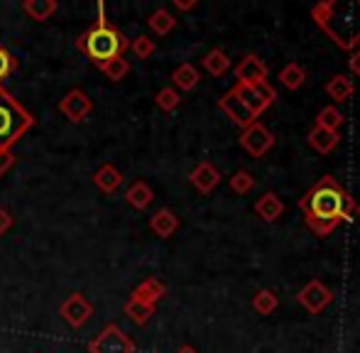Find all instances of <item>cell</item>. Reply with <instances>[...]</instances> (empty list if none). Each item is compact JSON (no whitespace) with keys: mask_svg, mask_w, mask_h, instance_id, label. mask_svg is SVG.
<instances>
[{"mask_svg":"<svg viewBox=\"0 0 360 353\" xmlns=\"http://www.w3.org/2000/svg\"><path fill=\"white\" fill-rule=\"evenodd\" d=\"M125 201H128L133 209L145 211L147 206L155 201V191H152V186L147 184V181L138 179V181H133L128 189H125Z\"/></svg>","mask_w":360,"mask_h":353,"instance_id":"ac0fdd59","label":"cell"},{"mask_svg":"<svg viewBox=\"0 0 360 353\" xmlns=\"http://www.w3.org/2000/svg\"><path fill=\"white\" fill-rule=\"evenodd\" d=\"M59 110H62V115L67 120H72V123H81V120H86L91 115L94 103H91V98H89L86 91L72 89L62 101H59Z\"/></svg>","mask_w":360,"mask_h":353,"instance_id":"30bf717a","label":"cell"},{"mask_svg":"<svg viewBox=\"0 0 360 353\" xmlns=\"http://www.w3.org/2000/svg\"><path fill=\"white\" fill-rule=\"evenodd\" d=\"M123 312H125V316L133 321V324L145 326L147 321H150V316L155 314V307L143 304V302H138V300H128V302H125V307H123Z\"/></svg>","mask_w":360,"mask_h":353,"instance_id":"d4e9b609","label":"cell"},{"mask_svg":"<svg viewBox=\"0 0 360 353\" xmlns=\"http://www.w3.org/2000/svg\"><path fill=\"white\" fill-rule=\"evenodd\" d=\"M128 49L138 59H150L152 54H155V42H152V39L147 37V34H140V37H135L133 42L128 44Z\"/></svg>","mask_w":360,"mask_h":353,"instance_id":"4dcf8cb0","label":"cell"},{"mask_svg":"<svg viewBox=\"0 0 360 353\" xmlns=\"http://www.w3.org/2000/svg\"><path fill=\"white\" fill-rule=\"evenodd\" d=\"M150 231L157 238H172L179 231V216L172 209H160L150 216Z\"/></svg>","mask_w":360,"mask_h":353,"instance_id":"4fadbf2b","label":"cell"},{"mask_svg":"<svg viewBox=\"0 0 360 353\" xmlns=\"http://www.w3.org/2000/svg\"><path fill=\"white\" fill-rule=\"evenodd\" d=\"M89 353H135V344L118 324H108L89 341Z\"/></svg>","mask_w":360,"mask_h":353,"instance_id":"277c9868","label":"cell"},{"mask_svg":"<svg viewBox=\"0 0 360 353\" xmlns=\"http://www.w3.org/2000/svg\"><path fill=\"white\" fill-rule=\"evenodd\" d=\"M59 314H62V319L67 321L69 326L81 329V326L91 319V314H94V304H91L81 292H72V295L62 302V307H59Z\"/></svg>","mask_w":360,"mask_h":353,"instance_id":"9c48e42d","label":"cell"},{"mask_svg":"<svg viewBox=\"0 0 360 353\" xmlns=\"http://www.w3.org/2000/svg\"><path fill=\"white\" fill-rule=\"evenodd\" d=\"M10 165H13V155H10V150H0V176L8 172Z\"/></svg>","mask_w":360,"mask_h":353,"instance_id":"836d02e7","label":"cell"},{"mask_svg":"<svg viewBox=\"0 0 360 353\" xmlns=\"http://www.w3.org/2000/svg\"><path fill=\"white\" fill-rule=\"evenodd\" d=\"M236 79L240 86H252V84L267 82V64L257 54H245L236 67Z\"/></svg>","mask_w":360,"mask_h":353,"instance_id":"8fae6325","label":"cell"},{"mask_svg":"<svg viewBox=\"0 0 360 353\" xmlns=\"http://www.w3.org/2000/svg\"><path fill=\"white\" fill-rule=\"evenodd\" d=\"M236 91L240 94V98L245 101V105L252 110L255 115H260L262 110H267L277 98V91L272 84L262 82V84H252V86H240L236 84Z\"/></svg>","mask_w":360,"mask_h":353,"instance_id":"ba28073f","label":"cell"},{"mask_svg":"<svg viewBox=\"0 0 360 353\" xmlns=\"http://www.w3.org/2000/svg\"><path fill=\"white\" fill-rule=\"evenodd\" d=\"M353 211H356V216H358V219H360V204H356V206H353Z\"/></svg>","mask_w":360,"mask_h":353,"instance_id":"74e56055","label":"cell"},{"mask_svg":"<svg viewBox=\"0 0 360 353\" xmlns=\"http://www.w3.org/2000/svg\"><path fill=\"white\" fill-rule=\"evenodd\" d=\"M32 128V115L0 86V150H10Z\"/></svg>","mask_w":360,"mask_h":353,"instance_id":"3957f363","label":"cell"},{"mask_svg":"<svg viewBox=\"0 0 360 353\" xmlns=\"http://www.w3.org/2000/svg\"><path fill=\"white\" fill-rule=\"evenodd\" d=\"M94 184L98 186L103 194H115V191L120 189V184H123V174H120V169L113 167V165H101L94 174Z\"/></svg>","mask_w":360,"mask_h":353,"instance_id":"e0dca14e","label":"cell"},{"mask_svg":"<svg viewBox=\"0 0 360 353\" xmlns=\"http://www.w3.org/2000/svg\"><path fill=\"white\" fill-rule=\"evenodd\" d=\"M174 8L176 10H194L196 0H174Z\"/></svg>","mask_w":360,"mask_h":353,"instance_id":"d590c367","label":"cell"},{"mask_svg":"<svg viewBox=\"0 0 360 353\" xmlns=\"http://www.w3.org/2000/svg\"><path fill=\"white\" fill-rule=\"evenodd\" d=\"M201 67H204L211 77H223V74L231 69V59H228V54L223 52V49L216 47V49H211L209 54H204V59H201Z\"/></svg>","mask_w":360,"mask_h":353,"instance_id":"7402d4cb","label":"cell"},{"mask_svg":"<svg viewBox=\"0 0 360 353\" xmlns=\"http://www.w3.org/2000/svg\"><path fill=\"white\" fill-rule=\"evenodd\" d=\"M189 181L199 194H211L221 184V172L211 162H199L189 174Z\"/></svg>","mask_w":360,"mask_h":353,"instance_id":"7c38bea8","label":"cell"},{"mask_svg":"<svg viewBox=\"0 0 360 353\" xmlns=\"http://www.w3.org/2000/svg\"><path fill=\"white\" fill-rule=\"evenodd\" d=\"M343 113L338 110V105H326V108H321L319 110V115H316V125L319 128H326V130H336L338 133V128L343 125Z\"/></svg>","mask_w":360,"mask_h":353,"instance_id":"83f0119b","label":"cell"},{"mask_svg":"<svg viewBox=\"0 0 360 353\" xmlns=\"http://www.w3.org/2000/svg\"><path fill=\"white\" fill-rule=\"evenodd\" d=\"M147 25H150V30L155 34H160V37H165V34H169L172 30H174L176 20L174 15L169 13L167 8H157L155 13L150 15V20H147Z\"/></svg>","mask_w":360,"mask_h":353,"instance_id":"603a6c76","label":"cell"},{"mask_svg":"<svg viewBox=\"0 0 360 353\" xmlns=\"http://www.w3.org/2000/svg\"><path fill=\"white\" fill-rule=\"evenodd\" d=\"M238 143H240V148L245 150L250 158L260 160V158H265L272 148H275V135H272V130H267L265 125L255 120V123L248 125V128L243 130Z\"/></svg>","mask_w":360,"mask_h":353,"instance_id":"5b68a950","label":"cell"},{"mask_svg":"<svg viewBox=\"0 0 360 353\" xmlns=\"http://www.w3.org/2000/svg\"><path fill=\"white\" fill-rule=\"evenodd\" d=\"M297 302L309 312V314H321V312L333 302V292L328 290L321 280H311L299 290Z\"/></svg>","mask_w":360,"mask_h":353,"instance_id":"8992f818","label":"cell"},{"mask_svg":"<svg viewBox=\"0 0 360 353\" xmlns=\"http://www.w3.org/2000/svg\"><path fill=\"white\" fill-rule=\"evenodd\" d=\"M155 103H157V108H160V110H165V113H172V110H176V108H179V103H181V96H179V91H176V89L165 86V89H160V91H157V96H155Z\"/></svg>","mask_w":360,"mask_h":353,"instance_id":"f546056e","label":"cell"},{"mask_svg":"<svg viewBox=\"0 0 360 353\" xmlns=\"http://www.w3.org/2000/svg\"><path fill=\"white\" fill-rule=\"evenodd\" d=\"M348 67H351V72L356 74V77H360V49H353V52H351Z\"/></svg>","mask_w":360,"mask_h":353,"instance_id":"e575fe53","label":"cell"},{"mask_svg":"<svg viewBox=\"0 0 360 353\" xmlns=\"http://www.w3.org/2000/svg\"><path fill=\"white\" fill-rule=\"evenodd\" d=\"M228 186H231L233 194L238 196H248L252 189H255V176H252L248 169H238L236 174L228 179Z\"/></svg>","mask_w":360,"mask_h":353,"instance_id":"f1b7e54d","label":"cell"},{"mask_svg":"<svg viewBox=\"0 0 360 353\" xmlns=\"http://www.w3.org/2000/svg\"><path fill=\"white\" fill-rule=\"evenodd\" d=\"M304 82H307V72H304V67L297 62L287 64V67L280 72V84L287 91H299L304 86Z\"/></svg>","mask_w":360,"mask_h":353,"instance_id":"cb8c5ba5","label":"cell"},{"mask_svg":"<svg viewBox=\"0 0 360 353\" xmlns=\"http://www.w3.org/2000/svg\"><path fill=\"white\" fill-rule=\"evenodd\" d=\"M199 82H201V74L194 64H179V67L172 72V84H174L172 89H176V91H191L199 86Z\"/></svg>","mask_w":360,"mask_h":353,"instance_id":"ffe728a7","label":"cell"},{"mask_svg":"<svg viewBox=\"0 0 360 353\" xmlns=\"http://www.w3.org/2000/svg\"><path fill=\"white\" fill-rule=\"evenodd\" d=\"M98 69L103 72V77L108 79V82H123L130 72V62L125 57H113V59H108V62L101 64Z\"/></svg>","mask_w":360,"mask_h":353,"instance_id":"484cf974","label":"cell"},{"mask_svg":"<svg viewBox=\"0 0 360 353\" xmlns=\"http://www.w3.org/2000/svg\"><path fill=\"white\" fill-rule=\"evenodd\" d=\"M22 13L34 23H44V20H49L57 13V3L54 0H25Z\"/></svg>","mask_w":360,"mask_h":353,"instance_id":"44dd1931","label":"cell"},{"mask_svg":"<svg viewBox=\"0 0 360 353\" xmlns=\"http://www.w3.org/2000/svg\"><path fill=\"white\" fill-rule=\"evenodd\" d=\"M218 108L223 110V113L228 115V118L233 120L236 125H240L243 130L248 128V125H252L257 120V115L252 113L250 108L245 105V101L240 98V94L236 91V86H233L231 91H226V94L218 98Z\"/></svg>","mask_w":360,"mask_h":353,"instance_id":"52a82bcc","label":"cell"},{"mask_svg":"<svg viewBox=\"0 0 360 353\" xmlns=\"http://www.w3.org/2000/svg\"><path fill=\"white\" fill-rule=\"evenodd\" d=\"M10 229H13V214L0 206V236H5Z\"/></svg>","mask_w":360,"mask_h":353,"instance_id":"d6a6232c","label":"cell"},{"mask_svg":"<svg viewBox=\"0 0 360 353\" xmlns=\"http://www.w3.org/2000/svg\"><path fill=\"white\" fill-rule=\"evenodd\" d=\"M15 67H18V59H15L13 54H10L3 44H0V86H3L5 79L15 72Z\"/></svg>","mask_w":360,"mask_h":353,"instance_id":"1f68e13d","label":"cell"},{"mask_svg":"<svg viewBox=\"0 0 360 353\" xmlns=\"http://www.w3.org/2000/svg\"><path fill=\"white\" fill-rule=\"evenodd\" d=\"M174 353H199L194 349V346H181V349H176Z\"/></svg>","mask_w":360,"mask_h":353,"instance_id":"8d00e7d4","label":"cell"},{"mask_svg":"<svg viewBox=\"0 0 360 353\" xmlns=\"http://www.w3.org/2000/svg\"><path fill=\"white\" fill-rule=\"evenodd\" d=\"M165 295H167L165 282H162L160 277H147V280H143L138 287H135L133 295H130V300H138V302H143V304L155 307Z\"/></svg>","mask_w":360,"mask_h":353,"instance_id":"5bb4252c","label":"cell"},{"mask_svg":"<svg viewBox=\"0 0 360 353\" xmlns=\"http://www.w3.org/2000/svg\"><path fill=\"white\" fill-rule=\"evenodd\" d=\"M255 214L260 216L262 221H267V224H275V221L285 214V204H282V199L275 191H265V194L255 201Z\"/></svg>","mask_w":360,"mask_h":353,"instance_id":"2e32d148","label":"cell"},{"mask_svg":"<svg viewBox=\"0 0 360 353\" xmlns=\"http://www.w3.org/2000/svg\"><path fill=\"white\" fill-rule=\"evenodd\" d=\"M128 44H130L128 39H125L123 34H120L118 30L108 23L103 3H98V20H96V23L91 25L84 34H81L79 42H76V47H79L81 52H84L86 57L96 64V67H101V64L108 62V59L123 57V52L128 49Z\"/></svg>","mask_w":360,"mask_h":353,"instance_id":"7a4b0ae2","label":"cell"},{"mask_svg":"<svg viewBox=\"0 0 360 353\" xmlns=\"http://www.w3.org/2000/svg\"><path fill=\"white\" fill-rule=\"evenodd\" d=\"M353 199L331 174L321 176L307 194L299 199V209L304 214V224L314 236H328L343 219L353 214Z\"/></svg>","mask_w":360,"mask_h":353,"instance_id":"6da1fadb","label":"cell"},{"mask_svg":"<svg viewBox=\"0 0 360 353\" xmlns=\"http://www.w3.org/2000/svg\"><path fill=\"white\" fill-rule=\"evenodd\" d=\"M307 143L311 145L319 155H328V153H333V150L338 148V143H341V135H338L336 130H326V128H319V125H314L311 133L307 135Z\"/></svg>","mask_w":360,"mask_h":353,"instance_id":"9a60e30c","label":"cell"},{"mask_svg":"<svg viewBox=\"0 0 360 353\" xmlns=\"http://www.w3.org/2000/svg\"><path fill=\"white\" fill-rule=\"evenodd\" d=\"M277 307H280V300H277V295L272 290H260V292H255V297H252V309L262 316L272 314Z\"/></svg>","mask_w":360,"mask_h":353,"instance_id":"4316f807","label":"cell"},{"mask_svg":"<svg viewBox=\"0 0 360 353\" xmlns=\"http://www.w3.org/2000/svg\"><path fill=\"white\" fill-rule=\"evenodd\" d=\"M323 91H326L328 98H333L336 103H346V101L356 94V86H353V79H348L346 74H333L326 86H323Z\"/></svg>","mask_w":360,"mask_h":353,"instance_id":"d6986e66","label":"cell"}]
</instances>
